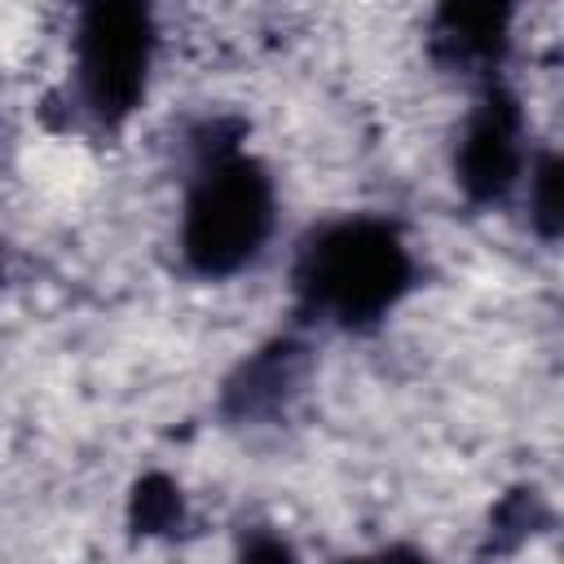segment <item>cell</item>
I'll list each match as a JSON object with an SVG mask.
<instances>
[{
    "mask_svg": "<svg viewBox=\"0 0 564 564\" xmlns=\"http://www.w3.org/2000/svg\"><path fill=\"white\" fill-rule=\"evenodd\" d=\"M410 286L414 256L405 238L375 216H348L313 229L295 260L300 308L344 330H366L383 322Z\"/></svg>",
    "mask_w": 564,
    "mask_h": 564,
    "instance_id": "obj_1",
    "label": "cell"
},
{
    "mask_svg": "<svg viewBox=\"0 0 564 564\" xmlns=\"http://www.w3.org/2000/svg\"><path fill=\"white\" fill-rule=\"evenodd\" d=\"M278 220L273 176L238 141H203L198 172L181 203V260L198 278L242 273Z\"/></svg>",
    "mask_w": 564,
    "mask_h": 564,
    "instance_id": "obj_2",
    "label": "cell"
},
{
    "mask_svg": "<svg viewBox=\"0 0 564 564\" xmlns=\"http://www.w3.org/2000/svg\"><path fill=\"white\" fill-rule=\"evenodd\" d=\"M154 13L128 0L88 4L75 22V79L79 101L101 123H123L150 84L154 66Z\"/></svg>",
    "mask_w": 564,
    "mask_h": 564,
    "instance_id": "obj_3",
    "label": "cell"
},
{
    "mask_svg": "<svg viewBox=\"0 0 564 564\" xmlns=\"http://www.w3.org/2000/svg\"><path fill=\"white\" fill-rule=\"evenodd\" d=\"M524 163H529L524 106L507 84L489 79L463 123V137L454 150V181L471 203L489 207V203H502L524 181Z\"/></svg>",
    "mask_w": 564,
    "mask_h": 564,
    "instance_id": "obj_4",
    "label": "cell"
},
{
    "mask_svg": "<svg viewBox=\"0 0 564 564\" xmlns=\"http://www.w3.org/2000/svg\"><path fill=\"white\" fill-rule=\"evenodd\" d=\"M511 44L507 4H445L432 22V53L449 70H480L494 79Z\"/></svg>",
    "mask_w": 564,
    "mask_h": 564,
    "instance_id": "obj_5",
    "label": "cell"
},
{
    "mask_svg": "<svg viewBox=\"0 0 564 564\" xmlns=\"http://www.w3.org/2000/svg\"><path fill=\"white\" fill-rule=\"evenodd\" d=\"M295 366H300V348L295 344H273L264 348L256 361L242 366L238 383H229V401L247 414L264 410V401H278L291 383H295Z\"/></svg>",
    "mask_w": 564,
    "mask_h": 564,
    "instance_id": "obj_6",
    "label": "cell"
},
{
    "mask_svg": "<svg viewBox=\"0 0 564 564\" xmlns=\"http://www.w3.org/2000/svg\"><path fill=\"white\" fill-rule=\"evenodd\" d=\"M181 516H185V502H181V489H176L172 476L145 471L132 485V494H128V524L137 533H145V538L150 533H172L181 524Z\"/></svg>",
    "mask_w": 564,
    "mask_h": 564,
    "instance_id": "obj_7",
    "label": "cell"
},
{
    "mask_svg": "<svg viewBox=\"0 0 564 564\" xmlns=\"http://www.w3.org/2000/svg\"><path fill=\"white\" fill-rule=\"evenodd\" d=\"M529 225L542 242L560 238L564 212H560V154L542 150L538 159H529Z\"/></svg>",
    "mask_w": 564,
    "mask_h": 564,
    "instance_id": "obj_8",
    "label": "cell"
},
{
    "mask_svg": "<svg viewBox=\"0 0 564 564\" xmlns=\"http://www.w3.org/2000/svg\"><path fill=\"white\" fill-rule=\"evenodd\" d=\"M238 564H295V555H291L286 538H278V533H269V529H256V533L242 542Z\"/></svg>",
    "mask_w": 564,
    "mask_h": 564,
    "instance_id": "obj_9",
    "label": "cell"
},
{
    "mask_svg": "<svg viewBox=\"0 0 564 564\" xmlns=\"http://www.w3.org/2000/svg\"><path fill=\"white\" fill-rule=\"evenodd\" d=\"M375 564H432V560L423 551H414V546H388V551L375 555Z\"/></svg>",
    "mask_w": 564,
    "mask_h": 564,
    "instance_id": "obj_10",
    "label": "cell"
},
{
    "mask_svg": "<svg viewBox=\"0 0 564 564\" xmlns=\"http://www.w3.org/2000/svg\"><path fill=\"white\" fill-rule=\"evenodd\" d=\"M344 564H375V560H344Z\"/></svg>",
    "mask_w": 564,
    "mask_h": 564,
    "instance_id": "obj_11",
    "label": "cell"
},
{
    "mask_svg": "<svg viewBox=\"0 0 564 564\" xmlns=\"http://www.w3.org/2000/svg\"><path fill=\"white\" fill-rule=\"evenodd\" d=\"M0 273H4V264H0Z\"/></svg>",
    "mask_w": 564,
    "mask_h": 564,
    "instance_id": "obj_12",
    "label": "cell"
}]
</instances>
